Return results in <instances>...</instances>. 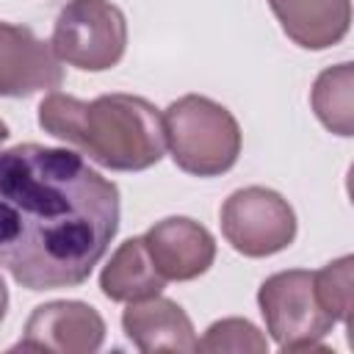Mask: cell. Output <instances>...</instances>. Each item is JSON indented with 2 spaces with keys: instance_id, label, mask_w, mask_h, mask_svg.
Returning <instances> with one entry per match:
<instances>
[{
  "instance_id": "cell-1",
  "label": "cell",
  "mask_w": 354,
  "mask_h": 354,
  "mask_svg": "<svg viewBox=\"0 0 354 354\" xmlns=\"http://www.w3.org/2000/svg\"><path fill=\"white\" fill-rule=\"evenodd\" d=\"M119 185L80 152L0 149V268L28 290L83 285L119 230Z\"/></svg>"
},
{
  "instance_id": "cell-2",
  "label": "cell",
  "mask_w": 354,
  "mask_h": 354,
  "mask_svg": "<svg viewBox=\"0 0 354 354\" xmlns=\"http://www.w3.org/2000/svg\"><path fill=\"white\" fill-rule=\"evenodd\" d=\"M39 127L111 171H144L166 155L163 116L138 94L77 100L50 91L39 102Z\"/></svg>"
},
{
  "instance_id": "cell-3",
  "label": "cell",
  "mask_w": 354,
  "mask_h": 354,
  "mask_svg": "<svg viewBox=\"0 0 354 354\" xmlns=\"http://www.w3.org/2000/svg\"><path fill=\"white\" fill-rule=\"evenodd\" d=\"M166 149L177 169L194 177H218L238 163L243 133L238 119L216 100L185 94L163 113Z\"/></svg>"
},
{
  "instance_id": "cell-4",
  "label": "cell",
  "mask_w": 354,
  "mask_h": 354,
  "mask_svg": "<svg viewBox=\"0 0 354 354\" xmlns=\"http://www.w3.org/2000/svg\"><path fill=\"white\" fill-rule=\"evenodd\" d=\"M257 307L266 332L282 351H329L321 340L337 324L315 293V277L307 268L277 271L263 279Z\"/></svg>"
},
{
  "instance_id": "cell-5",
  "label": "cell",
  "mask_w": 354,
  "mask_h": 354,
  "mask_svg": "<svg viewBox=\"0 0 354 354\" xmlns=\"http://www.w3.org/2000/svg\"><path fill=\"white\" fill-rule=\"evenodd\" d=\"M53 53L80 72L113 69L127 50L124 11L111 0H66L55 17Z\"/></svg>"
},
{
  "instance_id": "cell-6",
  "label": "cell",
  "mask_w": 354,
  "mask_h": 354,
  "mask_svg": "<svg viewBox=\"0 0 354 354\" xmlns=\"http://www.w3.org/2000/svg\"><path fill=\"white\" fill-rule=\"evenodd\" d=\"M218 224L224 241L243 257H271L296 238V213L290 202L266 185L232 191L218 210Z\"/></svg>"
},
{
  "instance_id": "cell-7",
  "label": "cell",
  "mask_w": 354,
  "mask_h": 354,
  "mask_svg": "<svg viewBox=\"0 0 354 354\" xmlns=\"http://www.w3.org/2000/svg\"><path fill=\"white\" fill-rule=\"evenodd\" d=\"M105 340V321L97 307L77 299H55L33 307L25 321L22 340L14 348L22 351H55V354H94Z\"/></svg>"
},
{
  "instance_id": "cell-8",
  "label": "cell",
  "mask_w": 354,
  "mask_h": 354,
  "mask_svg": "<svg viewBox=\"0 0 354 354\" xmlns=\"http://www.w3.org/2000/svg\"><path fill=\"white\" fill-rule=\"evenodd\" d=\"M64 83V66L50 41L30 28L0 19V97H30L55 91Z\"/></svg>"
},
{
  "instance_id": "cell-9",
  "label": "cell",
  "mask_w": 354,
  "mask_h": 354,
  "mask_svg": "<svg viewBox=\"0 0 354 354\" xmlns=\"http://www.w3.org/2000/svg\"><path fill=\"white\" fill-rule=\"evenodd\" d=\"M147 254L166 282H188L202 277L216 260V238L188 216L155 221L144 235Z\"/></svg>"
},
{
  "instance_id": "cell-10",
  "label": "cell",
  "mask_w": 354,
  "mask_h": 354,
  "mask_svg": "<svg viewBox=\"0 0 354 354\" xmlns=\"http://www.w3.org/2000/svg\"><path fill=\"white\" fill-rule=\"evenodd\" d=\"M122 329L127 340L144 354H158V351L191 354L196 351V340H199L188 313L177 301L160 293L138 301H127V310L122 313Z\"/></svg>"
},
{
  "instance_id": "cell-11",
  "label": "cell",
  "mask_w": 354,
  "mask_h": 354,
  "mask_svg": "<svg viewBox=\"0 0 354 354\" xmlns=\"http://www.w3.org/2000/svg\"><path fill=\"white\" fill-rule=\"evenodd\" d=\"M268 8L301 50H329L351 28V0H268Z\"/></svg>"
},
{
  "instance_id": "cell-12",
  "label": "cell",
  "mask_w": 354,
  "mask_h": 354,
  "mask_svg": "<svg viewBox=\"0 0 354 354\" xmlns=\"http://www.w3.org/2000/svg\"><path fill=\"white\" fill-rule=\"evenodd\" d=\"M163 288L166 279L155 271L141 235L122 241L100 271V290L111 301H138L158 296Z\"/></svg>"
},
{
  "instance_id": "cell-13",
  "label": "cell",
  "mask_w": 354,
  "mask_h": 354,
  "mask_svg": "<svg viewBox=\"0 0 354 354\" xmlns=\"http://www.w3.org/2000/svg\"><path fill=\"white\" fill-rule=\"evenodd\" d=\"M354 69L348 61L326 66L313 88H310V105L318 122L335 133V136H354Z\"/></svg>"
},
{
  "instance_id": "cell-14",
  "label": "cell",
  "mask_w": 354,
  "mask_h": 354,
  "mask_svg": "<svg viewBox=\"0 0 354 354\" xmlns=\"http://www.w3.org/2000/svg\"><path fill=\"white\" fill-rule=\"evenodd\" d=\"M315 277V293L321 307L335 315L337 324H351V285H354V257L343 254L324 268L313 271Z\"/></svg>"
},
{
  "instance_id": "cell-15",
  "label": "cell",
  "mask_w": 354,
  "mask_h": 354,
  "mask_svg": "<svg viewBox=\"0 0 354 354\" xmlns=\"http://www.w3.org/2000/svg\"><path fill=\"white\" fill-rule=\"evenodd\" d=\"M196 351H207V354H224V351L266 354L268 351V340L246 318H221V321H213L205 329L202 340H196Z\"/></svg>"
},
{
  "instance_id": "cell-16",
  "label": "cell",
  "mask_w": 354,
  "mask_h": 354,
  "mask_svg": "<svg viewBox=\"0 0 354 354\" xmlns=\"http://www.w3.org/2000/svg\"><path fill=\"white\" fill-rule=\"evenodd\" d=\"M6 310H8V288H6V282L0 277V321L6 318Z\"/></svg>"
},
{
  "instance_id": "cell-17",
  "label": "cell",
  "mask_w": 354,
  "mask_h": 354,
  "mask_svg": "<svg viewBox=\"0 0 354 354\" xmlns=\"http://www.w3.org/2000/svg\"><path fill=\"white\" fill-rule=\"evenodd\" d=\"M6 138H8V124H6L3 119H0V144H3Z\"/></svg>"
}]
</instances>
